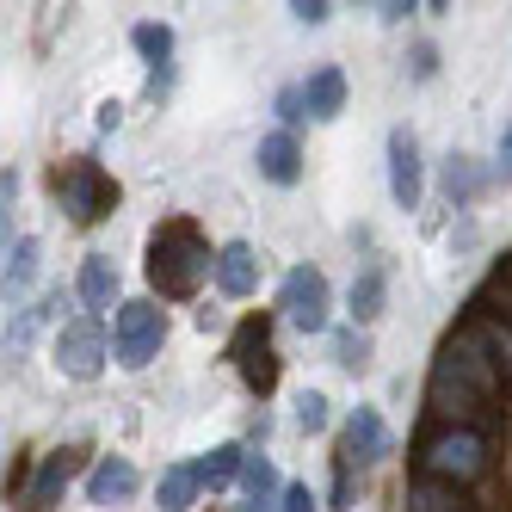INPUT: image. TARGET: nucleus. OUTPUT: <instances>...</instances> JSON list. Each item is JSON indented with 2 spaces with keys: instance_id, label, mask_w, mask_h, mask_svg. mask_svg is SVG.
<instances>
[{
  "instance_id": "28",
  "label": "nucleus",
  "mask_w": 512,
  "mask_h": 512,
  "mask_svg": "<svg viewBox=\"0 0 512 512\" xmlns=\"http://www.w3.org/2000/svg\"><path fill=\"white\" fill-rule=\"evenodd\" d=\"M500 173L512 179V118H506V136H500Z\"/></svg>"
},
{
  "instance_id": "5",
  "label": "nucleus",
  "mask_w": 512,
  "mask_h": 512,
  "mask_svg": "<svg viewBox=\"0 0 512 512\" xmlns=\"http://www.w3.org/2000/svg\"><path fill=\"white\" fill-rule=\"evenodd\" d=\"M327 309H334V297H327V278L315 266H297L284 278V321L297 327V334H321Z\"/></svg>"
},
{
  "instance_id": "1",
  "label": "nucleus",
  "mask_w": 512,
  "mask_h": 512,
  "mask_svg": "<svg viewBox=\"0 0 512 512\" xmlns=\"http://www.w3.org/2000/svg\"><path fill=\"white\" fill-rule=\"evenodd\" d=\"M210 272H216V260H210V247L198 241L192 223H161L149 235V278H155L161 297H192Z\"/></svg>"
},
{
  "instance_id": "2",
  "label": "nucleus",
  "mask_w": 512,
  "mask_h": 512,
  "mask_svg": "<svg viewBox=\"0 0 512 512\" xmlns=\"http://www.w3.org/2000/svg\"><path fill=\"white\" fill-rule=\"evenodd\" d=\"M50 186H56V198H62V210H68V223H99V216L118 204V186H112V179H105L93 161H62Z\"/></svg>"
},
{
  "instance_id": "7",
  "label": "nucleus",
  "mask_w": 512,
  "mask_h": 512,
  "mask_svg": "<svg viewBox=\"0 0 512 512\" xmlns=\"http://www.w3.org/2000/svg\"><path fill=\"white\" fill-rule=\"evenodd\" d=\"M482 463H488V451H482V438L475 432H445L432 445V457H426V469H432V482H475L482 475Z\"/></svg>"
},
{
  "instance_id": "25",
  "label": "nucleus",
  "mask_w": 512,
  "mask_h": 512,
  "mask_svg": "<svg viewBox=\"0 0 512 512\" xmlns=\"http://www.w3.org/2000/svg\"><path fill=\"white\" fill-rule=\"evenodd\" d=\"M284 512H315V494H309V482H290V488H284Z\"/></svg>"
},
{
  "instance_id": "24",
  "label": "nucleus",
  "mask_w": 512,
  "mask_h": 512,
  "mask_svg": "<svg viewBox=\"0 0 512 512\" xmlns=\"http://www.w3.org/2000/svg\"><path fill=\"white\" fill-rule=\"evenodd\" d=\"M334 358L346 364V371H364V364H371V340H364V334H340L334 340Z\"/></svg>"
},
{
  "instance_id": "3",
  "label": "nucleus",
  "mask_w": 512,
  "mask_h": 512,
  "mask_svg": "<svg viewBox=\"0 0 512 512\" xmlns=\"http://www.w3.org/2000/svg\"><path fill=\"white\" fill-rule=\"evenodd\" d=\"M161 340H167V315H161L155 303H124V309H118V327H112V352H118V364L142 371V364L161 352Z\"/></svg>"
},
{
  "instance_id": "16",
  "label": "nucleus",
  "mask_w": 512,
  "mask_h": 512,
  "mask_svg": "<svg viewBox=\"0 0 512 512\" xmlns=\"http://www.w3.org/2000/svg\"><path fill=\"white\" fill-rule=\"evenodd\" d=\"M31 278H38V241L19 235V241H7V297L13 303L31 290Z\"/></svg>"
},
{
  "instance_id": "4",
  "label": "nucleus",
  "mask_w": 512,
  "mask_h": 512,
  "mask_svg": "<svg viewBox=\"0 0 512 512\" xmlns=\"http://www.w3.org/2000/svg\"><path fill=\"white\" fill-rule=\"evenodd\" d=\"M56 364H62V377L93 383V377L105 371V321H99V315L68 321L62 334H56Z\"/></svg>"
},
{
  "instance_id": "26",
  "label": "nucleus",
  "mask_w": 512,
  "mask_h": 512,
  "mask_svg": "<svg viewBox=\"0 0 512 512\" xmlns=\"http://www.w3.org/2000/svg\"><path fill=\"white\" fill-rule=\"evenodd\" d=\"M290 13H297L303 25H327V13H334V7H327V0H297Z\"/></svg>"
},
{
  "instance_id": "21",
  "label": "nucleus",
  "mask_w": 512,
  "mask_h": 512,
  "mask_svg": "<svg viewBox=\"0 0 512 512\" xmlns=\"http://www.w3.org/2000/svg\"><path fill=\"white\" fill-rule=\"evenodd\" d=\"M408 512H463V500H457L451 482H420V488L408 494Z\"/></svg>"
},
{
  "instance_id": "29",
  "label": "nucleus",
  "mask_w": 512,
  "mask_h": 512,
  "mask_svg": "<svg viewBox=\"0 0 512 512\" xmlns=\"http://www.w3.org/2000/svg\"><path fill=\"white\" fill-rule=\"evenodd\" d=\"M377 19H383V25H401V19H408V7H401V0H389V7H377Z\"/></svg>"
},
{
  "instance_id": "13",
  "label": "nucleus",
  "mask_w": 512,
  "mask_h": 512,
  "mask_svg": "<svg viewBox=\"0 0 512 512\" xmlns=\"http://www.w3.org/2000/svg\"><path fill=\"white\" fill-rule=\"evenodd\" d=\"M136 494V469L124 463V457H105L93 475H87V500L93 506H124Z\"/></svg>"
},
{
  "instance_id": "17",
  "label": "nucleus",
  "mask_w": 512,
  "mask_h": 512,
  "mask_svg": "<svg viewBox=\"0 0 512 512\" xmlns=\"http://www.w3.org/2000/svg\"><path fill=\"white\" fill-rule=\"evenodd\" d=\"M192 469H198V482H204V488H229L235 475L247 469V457H241V445H216V451H204Z\"/></svg>"
},
{
  "instance_id": "9",
  "label": "nucleus",
  "mask_w": 512,
  "mask_h": 512,
  "mask_svg": "<svg viewBox=\"0 0 512 512\" xmlns=\"http://www.w3.org/2000/svg\"><path fill=\"white\" fill-rule=\"evenodd\" d=\"M216 284H223V297H253V284H260V253L247 241H229L216 253Z\"/></svg>"
},
{
  "instance_id": "15",
  "label": "nucleus",
  "mask_w": 512,
  "mask_h": 512,
  "mask_svg": "<svg viewBox=\"0 0 512 512\" xmlns=\"http://www.w3.org/2000/svg\"><path fill=\"white\" fill-rule=\"evenodd\" d=\"M112 297H118V272H112L105 253H93V260L81 266V303L87 309H112Z\"/></svg>"
},
{
  "instance_id": "14",
  "label": "nucleus",
  "mask_w": 512,
  "mask_h": 512,
  "mask_svg": "<svg viewBox=\"0 0 512 512\" xmlns=\"http://www.w3.org/2000/svg\"><path fill=\"white\" fill-rule=\"evenodd\" d=\"M303 105H309V118H340L346 112V75L340 68H315L309 75V87H303Z\"/></svg>"
},
{
  "instance_id": "10",
  "label": "nucleus",
  "mask_w": 512,
  "mask_h": 512,
  "mask_svg": "<svg viewBox=\"0 0 512 512\" xmlns=\"http://www.w3.org/2000/svg\"><path fill=\"white\" fill-rule=\"evenodd\" d=\"M260 173L272 179V186H297V179H303V149H297L290 130L260 136Z\"/></svg>"
},
{
  "instance_id": "20",
  "label": "nucleus",
  "mask_w": 512,
  "mask_h": 512,
  "mask_svg": "<svg viewBox=\"0 0 512 512\" xmlns=\"http://www.w3.org/2000/svg\"><path fill=\"white\" fill-rule=\"evenodd\" d=\"M352 315H358V321H377V315H383V272H377V266H364V272L352 278Z\"/></svg>"
},
{
  "instance_id": "27",
  "label": "nucleus",
  "mask_w": 512,
  "mask_h": 512,
  "mask_svg": "<svg viewBox=\"0 0 512 512\" xmlns=\"http://www.w3.org/2000/svg\"><path fill=\"white\" fill-rule=\"evenodd\" d=\"M432 68H438V56H432V44H420V50H414V81H426Z\"/></svg>"
},
{
  "instance_id": "22",
  "label": "nucleus",
  "mask_w": 512,
  "mask_h": 512,
  "mask_svg": "<svg viewBox=\"0 0 512 512\" xmlns=\"http://www.w3.org/2000/svg\"><path fill=\"white\" fill-rule=\"evenodd\" d=\"M445 192H451V204H469V192H475V167H469V155H451V167H445Z\"/></svg>"
},
{
  "instance_id": "18",
  "label": "nucleus",
  "mask_w": 512,
  "mask_h": 512,
  "mask_svg": "<svg viewBox=\"0 0 512 512\" xmlns=\"http://www.w3.org/2000/svg\"><path fill=\"white\" fill-rule=\"evenodd\" d=\"M198 469L192 463H173V469H161V512H186L192 500H198Z\"/></svg>"
},
{
  "instance_id": "8",
  "label": "nucleus",
  "mask_w": 512,
  "mask_h": 512,
  "mask_svg": "<svg viewBox=\"0 0 512 512\" xmlns=\"http://www.w3.org/2000/svg\"><path fill=\"white\" fill-rule=\"evenodd\" d=\"M235 364H241V377H247L253 389H272L278 358H272V334H266L260 321H247V327H241V340H235Z\"/></svg>"
},
{
  "instance_id": "12",
  "label": "nucleus",
  "mask_w": 512,
  "mask_h": 512,
  "mask_svg": "<svg viewBox=\"0 0 512 512\" xmlns=\"http://www.w3.org/2000/svg\"><path fill=\"white\" fill-rule=\"evenodd\" d=\"M130 44L142 50V62L155 68V81H149V87L161 93V87L173 81V31H167V25H155V19H142V25L130 31Z\"/></svg>"
},
{
  "instance_id": "19",
  "label": "nucleus",
  "mask_w": 512,
  "mask_h": 512,
  "mask_svg": "<svg viewBox=\"0 0 512 512\" xmlns=\"http://www.w3.org/2000/svg\"><path fill=\"white\" fill-rule=\"evenodd\" d=\"M68 475H75V451H56V457L44 463V475L31 482V512H50V500L68 488Z\"/></svg>"
},
{
  "instance_id": "6",
  "label": "nucleus",
  "mask_w": 512,
  "mask_h": 512,
  "mask_svg": "<svg viewBox=\"0 0 512 512\" xmlns=\"http://www.w3.org/2000/svg\"><path fill=\"white\" fill-rule=\"evenodd\" d=\"M420 192H426V179H420V142L408 124H395L389 130V198L395 210H420Z\"/></svg>"
},
{
  "instance_id": "23",
  "label": "nucleus",
  "mask_w": 512,
  "mask_h": 512,
  "mask_svg": "<svg viewBox=\"0 0 512 512\" xmlns=\"http://www.w3.org/2000/svg\"><path fill=\"white\" fill-rule=\"evenodd\" d=\"M297 426H303V432H321V426H327V395H321V389H303V395H297Z\"/></svg>"
},
{
  "instance_id": "11",
  "label": "nucleus",
  "mask_w": 512,
  "mask_h": 512,
  "mask_svg": "<svg viewBox=\"0 0 512 512\" xmlns=\"http://www.w3.org/2000/svg\"><path fill=\"white\" fill-rule=\"evenodd\" d=\"M383 451H389L383 414H377V408H358V414L346 420V463H377Z\"/></svg>"
}]
</instances>
